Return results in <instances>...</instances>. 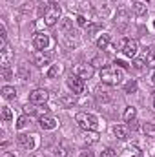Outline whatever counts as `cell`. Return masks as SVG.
<instances>
[{
  "mask_svg": "<svg viewBox=\"0 0 155 157\" xmlns=\"http://www.w3.org/2000/svg\"><path fill=\"white\" fill-rule=\"evenodd\" d=\"M122 77H124V73H122V68H119V66L102 68V70H100L102 84H106V86H117V84H120Z\"/></svg>",
  "mask_w": 155,
  "mask_h": 157,
  "instance_id": "cell-1",
  "label": "cell"
},
{
  "mask_svg": "<svg viewBox=\"0 0 155 157\" xmlns=\"http://www.w3.org/2000/svg\"><path fill=\"white\" fill-rule=\"evenodd\" d=\"M77 124L82 128V130H86V132H97L99 130V119L95 117L93 113H86V112H80L77 113Z\"/></svg>",
  "mask_w": 155,
  "mask_h": 157,
  "instance_id": "cell-2",
  "label": "cell"
},
{
  "mask_svg": "<svg viewBox=\"0 0 155 157\" xmlns=\"http://www.w3.org/2000/svg\"><path fill=\"white\" fill-rule=\"evenodd\" d=\"M59 18H60V6L57 2H53L44 11V22H46V26H55Z\"/></svg>",
  "mask_w": 155,
  "mask_h": 157,
  "instance_id": "cell-3",
  "label": "cell"
},
{
  "mask_svg": "<svg viewBox=\"0 0 155 157\" xmlns=\"http://www.w3.org/2000/svg\"><path fill=\"white\" fill-rule=\"evenodd\" d=\"M120 51H122L124 57L133 59V57L137 55V51H139V42L135 39H124L122 44H120Z\"/></svg>",
  "mask_w": 155,
  "mask_h": 157,
  "instance_id": "cell-4",
  "label": "cell"
},
{
  "mask_svg": "<svg viewBox=\"0 0 155 157\" xmlns=\"http://www.w3.org/2000/svg\"><path fill=\"white\" fill-rule=\"evenodd\" d=\"M47 99H49V93L44 88H37L29 93V102L31 104H44V102H47Z\"/></svg>",
  "mask_w": 155,
  "mask_h": 157,
  "instance_id": "cell-5",
  "label": "cell"
},
{
  "mask_svg": "<svg viewBox=\"0 0 155 157\" xmlns=\"http://www.w3.org/2000/svg\"><path fill=\"white\" fill-rule=\"evenodd\" d=\"M68 88L75 93V95H80L84 91V80L77 75H70L68 77Z\"/></svg>",
  "mask_w": 155,
  "mask_h": 157,
  "instance_id": "cell-6",
  "label": "cell"
},
{
  "mask_svg": "<svg viewBox=\"0 0 155 157\" xmlns=\"http://www.w3.org/2000/svg\"><path fill=\"white\" fill-rule=\"evenodd\" d=\"M31 60H33V64H35V66L44 68V66H47V64H49L51 55H49V53H46V51H35V53H33V57H31Z\"/></svg>",
  "mask_w": 155,
  "mask_h": 157,
  "instance_id": "cell-7",
  "label": "cell"
},
{
  "mask_svg": "<svg viewBox=\"0 0 155 157\" xmlns=\"http://www.w3.org/2000/svg\"><path fill=\"white\" fill-rule=\"evenodd\" d=\"M35 137H37V135H33V133H31V135H29V133H18V135H17L18 143H20L26 150H29V152H31V150L35 148V144H37V143H35Z\"/></svg>",
  "mask_w": 155,
  "mask_h": 157,
  "instance_id": "cell-8",
  "label": "cell"
},
{
  "mask_svg": "<svg viewBox=\"0 0 155 157\" xmlns=\"http://www.w3.org/2000/svg\"><path fill=\"white\" fill-rule=\"evenodd\" d=\"M75 75L80 77L82 80L91 78V75H93V66L91 64H77L75 66Z\"/></svg>",
  "mask_w": 155,
  "mask_h": 157,
  "instance_id": "cell-9",
  "label": "cell"
},
{
  "mask_svg": "<svg viewBox=\"0 0 155 157\" xmlns=\"http://www.w3.org/2000/svg\"><path fill=\"white\" fill-rule=\"evenodd\" d=\"M49 35H46V33H37L35 35V39H33V44H35V48L39 49V51H44V49H47L49 48Z\"/></svg>",
  "mask_w": 155,
  "mask_h": 157,
  "instance_id": "cell-10",
  "label": "cell"
},
{
  "mask_svg": "<svg viewBox=\"0 0 155 157\" xmlns=\"http://www.w3.org/2000/svg\"><path fill=\"white\" fill-rule=\"evenodd\" d=\"M57 126H59V121L55 117H49V115L40 117V128L42 130H55Z\"/></svg>",
  "mask_w": 155,
  "mask_h": 157,
  "instance_id": "cell-11",
  "label": "cell"
},
{
  "mask_svg": "<svg viewBox=\"0 0 155 157\" xmlns=\"http://www.w3.org/2000/svg\"><path fill=\"white\" fill-rule=\"evenodd\" d=\"M131 9H133V13H135L137 17H142V15H146L148 6H146V2H144V0H135V2L131 4Z\"/></svg>",
  "mask_w": 155,
  "mask_h": 157,
  "instance_id": "cell-12",
  "label": "cell"
},
{
  "mask_svg": "<svg viewBox=\"0 0 155 157\" xmlns=\"http://www.w3.org/2000/svg\"><path fill=\"white\" fill-rule=\"evenodd\" d=\"M95 95H97V99H99V101H102V102H110V101H112L110 91H108L106 88H102V86H99V88L95 90Z\"/></svg>",
  "mask_w": 155,
  "mask_h": 157,
  "instance_id": "cell-13",
  "label": "cell"
},
{
  "mask_svg": "<svg viewBox=\"0 0 155 157\" xmlns=\"http://www.w3.org/2000/svg\"><path fill=\"white\" fill-rule=\"evenodd\" d=\"M113 133H115L117 139H120V141L128 139V128H126V126H115V128H113Z\"/></svg>",
  "mask_w": 155,
  "mask_h": 157,
  "instance_id": "cell-14",
  "label": "cell"
},
{
  "mask_svg": "<svg viewBox=\"0 0 155 157\" xmlns=\"http://www.w3.org/2000/svg\"><path fill=\"white\" fill-rule=\"evenodd\" d=\"M135 117H137V110L133 106H128L124 110V121L126 122H131V121H135Z\"/></svg>",
  "mask_w": 155,
  "mask_h": 157,
  "instance_id": "cell-15",
  "label": "cell"
},
{
  "mask_svg": "<svg viewBox=\"0 0 155 157\" xmlns=\"http://www.w3.org/2000/svg\"><path fill=\"white\" fill-rule=\"evenodd\" d=\"M2 95H4V99L11 101V99L17 97V91H15V88H11V86H4V88H2Z\"/></svg>",
  "mask_w": 155,
  "mask_h": 157,
  "instance_id": "cell-16",
  "label": "cell"
},
{
  "mask_svg": "<svg viewBox=\"0 0 155 157\" xmlns=\"http://www.w3.org/2000/svg\"><path fill=\"white\" fill-rule=\"evenodd\" d=\"M100 28H102V26H100L99 22H91V24H88V26H86V35H88V37H91V35H95Z\"/></svg>",
  "mask_w": 155,
  "mask_h": 157,
  "instance_id": "cell-17",
  "label": "cell"
},
{
  "mask_svg": "<svg viewBox=\"0 0 155 157\" xmlns=\"http://www.w3.org/2000/svg\"><path fill=\"white\" fill-rule=\"evenodd\" d=\"M91 66H99L100 70H102V68H106V57H104V55H97V57H93Z\"/></svg>",
  "mask_w": 155,
  "mask_h": 157,
  "instance_id": "cell-18",
  "label": "cell"
},
{
  "mask_svg": "<svg viewBox=\"0 0 155 157\" xmlns=\"http://www.w3.org/2000/svg\"><path fill=\"white\" fill-rule=\"evenodd\" d=\"M108 44H110V35H100V37L97 39V48H99V49H106Z\"/></svg>",
  "mask_w": 155,
  "mask_h": 157,
  "instance_id": "cell-19",
  "label": "cell"
},
{
  "mask_svg": "<svg viewBox=\"0 0 155 157\" xmlns=\"http://www.w3.org/2000/svg\"><path fill=\"white\" fill-rule=\"evenodd\" d=\"M117 24H120V26H124L126 22H128V13L124 11V9H120L119 13H117V18H115Z\"/></svg>",
  "mask_w": 155,
  "mask_h": 157,
  "instance_id": "cell-20",
  "label": "cell"
},
{
  "mask_svg": "<svg viewBox=\"0 0 155 157\" xmlns=\"http://www.w3.org/2000/svg\"><path fill=\"white\" fill-rule=\"evenodd\" d=\"M60 70H62V68H60L59 64H53V66L47 70V73H46V75H47V78H55L59 73H60Z\"/></svg>",
  "mask_w": 155,
  "mask_h": 157,
  "instance_id": "cell-21",
  "label": "cell"
},
{
  "mask_svg": "<svg viewBox=\"0 0 155 157\" xmlns=\"http://www.w3.org/2000/svg\"><path fill=\"white\" fill-rule=\"evenodd\" d=\"M60 101H62L64 106H73V104H75V93H71V95H62Z\"/></svg>",
  "mask_w": 155,
  "mask_h": 157,
  "instance_id": "cell-22",
  "label": "cell"
},
{
  "mask_svg": "<svg viewBox=\"0 0 155 157\" xmlns=\"http://www.w3.org/2000/svg\"><path fill=\"white\" fill-rule=\"evenodd\" d=\"M135 91H137V82H135V80L126 82V86H124V93H135Z\"/></svg>",
  "mask_w": 155,
  "mask_h": 157,
  "instance_id": "cell-23",
  "label": "cell"
},
{
  "mask_svg": "<svg viewBox=\"0 0 155 157\" xmlns=\"http://www.w3.org/2000/svg\"><path fill=\"white\" fill-rule=\"evenodd\" d=\"M29 124V119H28V115H22V117L17 121V130H22V128H26Z\"/></svg>",
  "mask_w": 155,
  "mask_h": 157,
  "instance_id": "cell-24",
  "label": "cell"
},
{
  "mask_svg": "<svg viewBox=\"0 0 155 157\" xmlns=\"http://www.w3.org/2000/svg\"><path fill=\"white\" fill-rule=\"evenodd\" d=\"M11 119H13V113H11V110H9L7 106H4V108H2V121L9 122Z\"/></svg>",
  "mask_w": 155,
  "mask_h": 157,
  "instance_id": "cell-25",
  "label": "cell"
},
{
  "mask_svg": "<svg viewBox=\"0 0 155 157\" xmlns=\"http://www.w3.org/2000/svg\"><path fill=\"white\" fill-rule=\"evenodd\" d=\"M53 152H55V157H66V155H68V152H66V148H64L62 144L55 146V148H53Z\"/></svg>",
  "mask_w": 155,
  "mask_h": 157,
  "instance_id": "cell-26",
  "label": "cell"
},
{
  "mask_svg": "<svg viewBox=\"0 0 155 157\" xmlns=\"http://www.w3.org/2000/svg\"><path fill=\"white\" fill-rule=\"evenodd\" d=\"M142 130L146 132V135H155V124L153 122H146V124L142 126Z\"/></svg>",
  "mask_w": 155,
  "mask_h": 157,
  "instance_id": "cell-27",
  "label": "cell"
},
{
  "mask_svg": "<svg viewBox=\"0 0 155 157\" xmlns=\"http://www.w3.org/2000/svg\"><path fill=\"white\" fill-rule=\"evenodd\" d=\"M144 62H146V55H144V57L135 59V60H133V66H135L137 70H142V68H144Z\"/></svg>",
  "mask_w": 155,
  "mask_h": 157,
  "instance_id": "cell-28",
  "label": "cell"
},
{
  "mask_svg": "<svg viewBox=\"0 0 155 157\" xmlns=\"http://www.w3.org/2000/svg\"><path fill=\"white\" fill-rule=\"evenodd\" d=\"M84 141H86V143H97V141H99V135H97V132H91V133H86V137H84Z\"/></svg>",
  "mask_w": 155,
  "mask_h": 157,
  "instance_id": "cell-29",
  "label": "cell"
},
{
  "mask_svg": "<svg viewBox=\"0 0 155 157\" xmlns=\"http://www.w3.org/2000/svg\"><path fill=\"white\" fill-rule=\"evenodd\" d=\"M146 62H148V66L155 68V51H148V55H146Z\"/></svg>",
  "mask_w": 155,
  "mask_h": 157,
  "instance_id": "cell-30",
  "label": "cell"
},
{
  "mask_svg": "<svg viewBox=\"0 0 155 157\" xmlns=\"http://www.w3.org/2000/svg\"><path fill=\"white\" fill-rule=\"evenodd\" d=\"M100 157H117V152L113 148H106V150H102Z\"/></svg>",
  "mask_w": 155,
  "mask_h": 157,
  "instance_id": "cell-31",
  "label": "cell"
},
{
  "mask_svg": "<svg viewBox=\"0 0 155 157\" xmlns=\"http://www.w3.org/2000/svg\"><path fill=\"white\" fill-rule=\"evenodd\" d=\"M60 28H62L64 31H70V28H71V20H70V18H62V24H60Z\"/></svg>",
  "mask_w": 155,
  "mask_h": 157,
  "instance_id": "cell-32",
  "label": "cell"
},
{
  "mask_svg": "<svg viewBox=\"0 0 155 157\" xmlns=\"http://www.w3.org/2000/svg\"><path fill=\"white\" fill-rule=\"evenodd\" d=\"M24 112L29 113V115H33V113H37V108H35V104H26L24 106Z\"/></svg>",
  "mask_w": 155,
  "mask_h": 157,
  "instance_id": "cell-33",
  "label": "cell"
},
{
  "mask_svg": "<svg viewBox=\"0 0 155 157\" xmlns=\"http://www.w3.org/2000/svg\"><path fill=\"white\" fill-rule=\"evenodd\" d=\"M11 75H13V73H11V70H9V68H2V77L6 78V80H9Z\"/></svg>",
  "mask_w": 155,
  "mask_h": 157,
  "instance_id": "cell-34",
  "label": "cell"
},
{
  "mask_svg": "<svg viewBox=\"0 0 155 157\" xmlns=\"http://www.w3.org/2000/svg\"><path fill=\"white\" fill-rule=\"evenodd\" d=\"M77 24H78V26H88V24H86V17H84V15H78V17H77Z\"/></svg>",
  "mask_w": 155,
  "mask_h": 157,
  "instance_id": "cell-35",
  "label": "cell"
},
{
  "mask_svg": "<svg viewBox=\"0 0 155 157\" xmlns=\"http://www.w3.org/2000/svg\"><path fill=\"white\" fill-rule=\"evenodd\" d=\"M80 157H95V155H93V152H89V150H84V152L80 154Z\"/></svg>",
  "mask_w": 155,
  "mask_h": 157,
  "instance_id": "cell-36",
  "label": "cell"
},
{
  "mask_svg": "<svg viewBox=\"0 0 155 157\" xmlns=\"http://www.w3.org/2000/svg\"><path fill=\"white\" fill-rule=\"evenodd\" d=\"M115 64H117V66H119V68H126V66H128V64H126L124 60H119V59H117V60H115Z\"/></svg>",
  "mask_w": 155,
  "mask_h": 157,
  "instance_id": "cell-37",
  "label": "cell"
},
{
  "mask_svg": "<svg viewBox=\"0 0 155 157\" xmlns=\"http://www.w3.org/2000/svg\"><path fill=\"white\" fill-rule=\"evenodd\" d=\"M2 157H17V155H15V154H11V152H4Z\"/></svg>",
  "mask_w": 155,
  "mask_h": 157,
  "instance_id": "cell-38",
  "label": "cell"
},
{
  "mask_svg": "<svg viewBox=\"0 0 155 157\" xmlns=\"http://www.w3.org/2000/svg\"><path fill=\"white\" fill-rule=\"evenodd\" d=\"M128 124H130V128H131V130H137V124H135V121H131V122H128Z\"/></svg>",
  "mask_w": 155,
  "mask_h": 157,
  "instance_id": "cell-39",
  "label": "cell"
},
{
  "mask_svg": "<svg viewBox=\"0 0 155 157\" xmlns=\"http://www.w3.org/2000/svg\"><path fill=\"white\" fill-rule=\"evenodd\" d=\"M31 157H46L44 154H35V155H31Z\"/></svg>",
  "mask_w": 155,
  "mask_h": 157,
  "instance_id": "cell-40",
  "label": "cell"
},
{
  "mask_svg": "<svg viewBox=\"0 0 155 157\" xmlns=\"http://www.w3.org/2000/svg\"><path fill=\"white\" fill-rule=\"evenodd\" d=\"M9 2H11V4H17V2H18V0H9Z\"/></svg>",
  "mask_w": 155,
  "mask_h": 157,
  "instance_id": "cell-41",
  "label": "cell"
},
{
  "mask_svg": "<svg viewBox=\"0 0 155 157\" xmlns=\"http://www.w3.org/2000/svg\"><path fill=\"white\" fill-rule=\"evenodd\" d=\"M152 80H153V84H155V73H153V77H152Z\"/></svg>",
  "mask_w": 155,
  "mask_h": 157,
  "instance_id": "cell-42",
  "label": "cell"
},
{
  "mask_svg": "<svg viewBox=\"0 0 155 157\" xmlns=\"http://www.w3.org/2000/svg\"><path fill=\"white\" fill-rule=\"evenodd\" d=\"M47 2H51V4H53V2H57V0H47Z\"/></svg>",
  "mask_w": 155,
  "mask_h": 157,
  "instance_id": "cell-43",
  "label": "cell"
},
{
  "mask_svg": "<svg viewBox=\"0 0 155 157\" xmlns=\"http://www.w3.org/2000/svg\"><path fill=\"white\" fill-rule=\"evenodd\" d=\"M152 93H153V97H155V90H153V91H152Z\"/></svg>",
  "mask_w": 155,
  "mask_h": 157,
  "instance_id": "cell-44",
  "label": "cell"
},
{
  "mask_svg": "<svg viewBox=\"0 0 155 157\" xmlns=\"http://www.w3.org/2000/svg\"><path fill=\"white\" fill-rule=\"evenodd\" d=\"M153 108H155V102H153Z\"/></svg>",
  "mask_w": 155,
  "mask_h": 157,
  "instance_id": "cell-45",
  "label": "cell"
},
{
  "mask_svg": "<svg viewBox=\"0 0 155 157\" xmlns=\"http://www.w3.org/2000/svg\"><path fill=\"white\" fill-rule=\"evenodd\" d=\"M153 26H155V22H153Z\"/></svg>",
  "mask_w": 155,
  "mask_h": 157,
  "instance_id": "cell-46",
  "label": "cell"
}]
</instances>
